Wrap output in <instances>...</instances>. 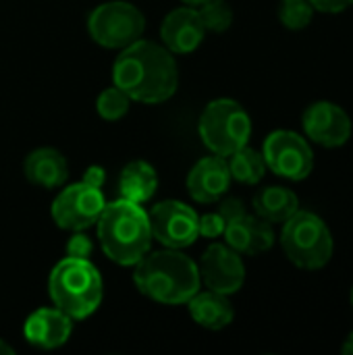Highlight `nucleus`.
<instances>
[{"mask_svg":"<svg viewBox=\"0 0 353 355\" xmlns=\"http://www.w3.org/2000/svg\"><path fill=\"white\" fill-rule=\"evenodd\" d=\"M314 17V6L310 0H281L279 19L287 29H304Z\"/></svg>","mask_w":353,"mask_h":355,"instance_id":"obj_24","label":"nucleus"},{"mask_svg":"<svg viewBox=\"0 0 353 355\" xmlns=\"http://www.w3.org/2000/svg\"><path fill=\"white\" fill-rule=\"evenodd\" d=\"M310 2L314 10H320V12H341L353 4V0H310Z\"/></svg>","mask_w":353,"mask_h":355,"instance_id":"obj_28","label":"nucleus"},{"mask_svg":"<svg viewBox=\"0 0 353 355\" xmlns=\"http://www.w3.org/2000/svg\"><path fill=\"white\" fill-rule=\"evenodd\" d=\"M231 185L229 164L223 156H208L202 158L187 177L189 196L200 204H212L227 193Z\"/></svg>","mask_w":353,"mask_h":355,"instance_id":"obj_15","label":"nucleus"},{"mask_svg":"<svg viewBox=\"0 0 353 355\" xmlns=\"http://www.w3.org/2000/svg\"><path fill=\"white\" fill-rule=\"evenodd\" d=\"M254 210L268 223H285L300 210V198L287 187H264L254 196Z\"/></svg>","mask_w":353,"mask_h":355,"instance_id":"obj_20","label":"nucleus"},{"mask_svg":"<svg viewBox=\"0 0 353 355\" xmlns=\"http://www.w3.org/2000/svg\"><path fill=\"white\" fill-rule=\"evenodd\" d=\"M225 239L227 245L233 248L237 254L246 256H256L273 248L275 243V231L273 223L260 218V216H250L248 212L231 223H227L225 229Z\"/></svg>","mask_w":353,"mask_h":355,"instance_id":"obj_16","label":"nucleus"},{"mask_svg":"<svg viewBox=\"0 0 353 355\" xmlns=\"http://www.w3.org/2000/svg\"><path fill=\"white\" fill-rule=\"evenodd\" d=\"M227 158H229L227 164H229L231 179L246 183V185H256L262 181V177L266 173V162L260 152L243 146Z\"/></svg>","mask_w":353,"mask_h":355,"instance_id":"obj_21","label":"nucleus"},{"mask_svg":"<svg viewBox=\"0 0 353 355\" xmlns=\"http://www.w3.org/2000/svg\"><path fill=\"white\" fill-rule=\"evenodd\" d=\"M206 27L200 19L198 8L181 6L169 12L160 27L162 46L169 48L173 54H189L200 48L204 42Z\"/></svg>","mask_w":353,"mask_h":355,"instance_id":"obj_13","label":"nucleus"},{"mask_svg":"<svg viewBox=\"0 0 353 355\" xmlns=\"http://www.w3.org/2000/svg\"><path fill=\"white\" fill-rule=\"evenodd\" d=\"M302 123L306 135L325 148H339L347 144L352 135V119L335 102L322 100L310 104L304 112Z\"/></svg>","mask_w":353,"mask_h":355,"instance_id":"obj_12","label":"nucleus"},{"mask_svg":"<svg viewBox=\"0 0 353 355\" xmlns=\"http://www.w3.org/2000/svg\"><path fill=\"white\" fill-rule=\"evenodd\" d=\"M129 102H131V98H129L121 87L112 85V87H106V89L98 96V100H96V110H98V114H100L104 121H119V119H123V116L127 114Z\"/></svg>","mask_w":353,"mask_h":355,"instance_id":"obj_23","label":"nucleus"},{"mask_svg":"<svg viewBox=\"0 0 353 355\" xmlns=\"http://www.w3.org/2000/svg\"><path fill=\"white\" fill-rule=\"evenodd\" d=\"M87 29L96 44L110 50H123L141 37L146 19L135 4L125 0H110L98 4L89 12Z\"/></svg>","mask_w":353,"mask_h":355,"instance_id":"obj_7","label":"nucleus"},{"mask_svg":"<svg viewBox=\"0 0 353 355\" xmlns=\"http://www.w3.org/2000/svg\"><path fill=\"white\" fill-rule=\"evenodd\" d=\"M200 19L206 27V31L223 33L231 27L233 23V8L229 6L227 0H206L198 8Z\"/></svg>","mask_w":353,"mask_h":355,"instance_id":"obj_22","label":"nucleus"},{"mask_svg":"<svg viewBox=\"0 0 353 355\" xmlns=\"http://www.w3.org/2000/svg\"><path fill=\"white\" fill-rule=\"evenodd\" d=\"M341 352L345 355H353V333L345 339V343H343V347H341Z\"/></svg>","mask_w":353,"mask_h":355,"instance_id":"obj_30","label":"nucleus"},{"mask_svg":"<svg viewBox=\"0 0 353 355\" xmlns=\"http://www.w3.org/2000/svg\"><path fill=\"white\" fill-rule=\"evenodd\" d=\"M148 220L152 237L164 248L183 250L200 237L198 212L179 200H166L156 204L152 212H148Z\"/></svg>","mask_w":353,"mask_h":355,"instance_id":"obj_10","label":"nucleus"},{"mask_svg":"<svg viewBox=\"0 0 353 355\" xmlns=\"http://www.w3.org/2000/svg\"><path fill=\"white\" fill-rule=\"evenodd\" d=\"M104 168H100V166H89L87 168V173H85V177H83V181H87V183H92V185H96V187H102V183H104Z\"/></svg>","mask_w":353,"mask_h":355,"instance_id":"obj_29","label":"nucleus"},{"mask_svg":"<svg viewBox=\"0 0 353 355\" xmlns=\"http://www.w3.org/2000/svg\"><path fill=\"white\" fill-rule=\"evenodd\" d=\"M48 293L58 310L73 320L92 316L104 295L102 277L89 260L64 258L48 277Z\"/></svg>","mask_w":353,"mask_h":355,"instance_id":"obj_4","label":"nucleus"},{"mask_svg":"<svg viewBox=\"0 0 353 355\" xmlns=\"http://www.w3.org/2000/svg\"><path fill=\"white\" fill-rule=\"evenodd\" d=\"M198 129L204 146L212 154L227 158L248 146L252 135V119L239 102L218 98L204 108Z\"/></svg>","mask_w":353,"mask_h":355,"instance_id":"obj_6","label":"nucleus"},{"mask_svg":"<svg viewBox=\"0 0 353 355\" xmlns=\"http://www.w3.org/2000/svg\"><path fill=\"white\" fill-rule=\"evenodd\" d=\"M106 200L100 187L79 181L64 187L52 202V218L64 231H85L96 225Z\"/></svg>","mask_w":353,"mask_h":355,"instance_id":"obj_9","label":"nucleus"},{"mask_svg":"<svg viewBox=\"0 0 353 355\" xmlns=\"http://www.w3.org/2000/svg\"><path fill=\"white\" fill-rule=\"evenodd\" d=\"M73 333V318L67 316L62 310L42 308L29 314L23 327V335L29 345L37 349H56L69 341Z\"/></svg>","mask_w":353,"mask_h":355,"instance_id":"obj_14","label":"nucleus"},{"mask_svg":"<svg viewBox=\"0 0 353 355\" xmlns=\"http://www.w3.org/2000/svg\"><path fill=\"white\" fill-rule=\"evenodd\" d=\"M352 306H353V289H352Z\"/></svg>","mask_w":353,"mask_h":355,"instance_id":"obj_33","label":"nucleus"},{"mask_svg":"<svg viewBox=\"0 0 353 355\" xmlns=\"http://www.w3.org/2000/svg\"><path fill=\"white\" fill-rule=\"evenodd\" d=\"M262 156L266 168L289 181H304L314 168V152L310 144L295 131L279 129L264 139Z\"/></svg>","mask_w":353,"mask_h":355,"instance_id":"obj_8","label":"nucleus"},{"mask_svg":"<svg viewBox=\"0 0 353 355\" xmlns=\"http://www.w3.org/2000/svg\"><path fill=\"white\" fill-rule=\"evenodd\" d=\"M112 81L135 102L160 104L175 96L179 69L169 48L139 37L117 56Z\"/></svg>","mask_w":353,"mask_h":355,"instance_id":"obj_1","label":"nucleus"},{"mask_svg":"<svg viewBox=\"0 0 353 355\" xmlns=\"http://www.w3.org/2000/svg\"><path fill=\"white\" fill-rule=\"evenodd\" d=\"M15 354V349L8 345V343H4L2 339H0V355H12Z\"/></svg>","mask_w":353,"mask_h":355,"instance_id":"obj_31","label":"nucleus"},{"mask_svg":"<svg viewBox=\"0 0 353 355\" xmlns=\"http://www.w3.org/2000/svg\"><path fill=\"white\" fill-rule=\"evenodd\" d=\"M25 177L31 185L44 189L62 187L69 179V164L67 158L54 148H37L33 150L23 164Z\"/></svg>","mask_w":353,"mask_h":355,"instance_id":"obj_17","label":"nucleus"},{"mask_svg":"<svg viewBox=\"0 0 353 355\" xmlns=\"http://www.w3.org/2000/svg\"><path fill=\"white\" fill-rule=\"evenodd\" d=\"M281 245L285 256L304 270H318L333 258V233L329 225L310 210H298L283 223Z\"/></svg>","mask_w":353,"mask_h":355,"instance_id":"obj_5","label":"nucleus"},{"mask_svg":"<svg viewBox=\"0 0 353 355\" xmlns=\"http://www.w3.org/2000/svg\"><path fill=\"white\" fill-rule=\"evenodd\" d=\"M227 229V220L221 216V212H210V214H204L200 216L198 220V231L202 237H208V239H214V237H221Z\"/></svg>","mask_w":353,"mask_h":355,"instance_id":"obj_25","label":"nucleus"},{"mask_svg":"<svg viewBox=\"0 0 353 355\" xmlns=\"http://www.w3.org/2000/svg\"><path fill=\"white\" fill-rule=\"evenodd\" d=\"M187 306H189L191 318L208 331H221V329L229 327L235 316L229 297L225 293H218L212 289L193 293L191 300L187 302Z\"/></svg>","mask_w":353,"mask_h":355,"instance_id":"obj_18","label":"nucleus"},{"mask_svg":"<svg viewBox=\"0 0 353 355\" xmlns=\"http://www.w3.org/2000/svg\"><path fill=\"white\" fill-rule=\"evenodd\" d=\"M98 239L108 260L121 266H135L152 245L148 212L131 200L106 204L96 220Z\"/></svg>","mask_w":353,"mask_h":355,"instance_id":"obj_3","label":"nucleus"},{"mask_svg":"<svg viewBox=\"0 0 353 355\" xmlns=\"http://www.w3.org/2000/svg\"><path fill=\"white\" fill-rule=\"evenodd\" d=\"M92 239L87 235H83V231H75V235L69 239L67 243V256L69 258H83V260H89L92 256Z\"/></svg>","mask_w":353,"mask_h":355,"instance_id":"obj_26","label":"nucleus"},{"mask_svg":"<svg viewBox=\"0 0 353 355\" xmlns=\"http://www.w3.org/2000/svg\"><path fill=\"white\" fill-rule=\"evenodd\" d=\"M218 212H221V216H223L227 223H231V220H235V218H239V216L246 214V206H243V202H241L239 198H227V200L221 204Z\"/></svg>","mask_w":353,"mask_h":355,"instance_id":"obj_27","label":"nucleus"},{"mask_svg":"<svg viewBox=\"0 0 353 355\" xmlns=\"http://www.w3.org/2000/svg\"><path fill=\"white\" fill-rule=\"evenodd\" d=\"M133 281L146 297L166 306L187 304L202 283L198 264L173 248L148 252L135 264Z\"/></svg>","mask_w":353,"mask_h":355,"instance_id":"obj_2","label":"nucleus"},{"mask_svg":"<svg viewBox=\"0 0 353 355\" xmlns=\"http://www.w3.org/2000/svg\"><path fill=\"white\" fill-rule=\"evenodd\" d=\"M198 270H200V281L208 289L225 295L237 293L246 281V266L241 256L233 248L223 243L208 245Z\"/></svg>","mask_w":353,"mask_h":355,"instance_id":"obj_11","label":"nucleus"},{"mask_svg":"<svg viewBox=\"0 0 353 355\" xmlns=\"http://www.w3.org/2000/svg\"><path fill=\"white\" fill-rule=\"evenodd\" d=\"M119 189L125 200L144 204L152 200V196L158 189V175L152 164L146 160H133L129 162L119 179Z\"/></svg>","mask_w":353,"mask_h":355,"instance_id":"obj_19","label":"nucleus"},{"mask_svg":"<svg viewBox=\"0 0 353 355\" xmlns=\"http://www.w3.org/2000/svg\"><path fill=\"white\" fill-rule=\"evenodd\" d=\"M183 4H187V6H200L202 2H206V0H181Z\"/></svg>","mask_w":353,"mask_h":355,"instance_id":"obj_32","label":"nucleus"}]
</instances>
